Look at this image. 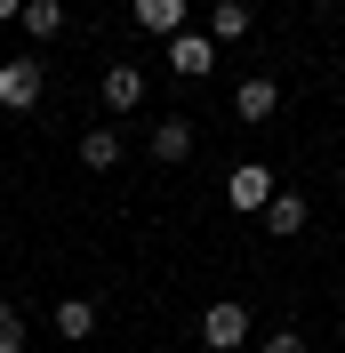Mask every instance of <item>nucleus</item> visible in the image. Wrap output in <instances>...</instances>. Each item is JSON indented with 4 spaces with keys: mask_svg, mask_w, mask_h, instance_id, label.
I'll list each match as a JSON object with an SVG mask.
<instances>
[{
    "mask_svg": "<svg viewBox=\"0 0 345 353\" xmlns=\"http://www.w3.org/2000/svg\"><path fill=\"white\" fill-rule=\"evenodd\" d=\"M201 345H209V353H241V345H249V305L217 297V305L201 313Z\"/></svg>",
    "mask_w": 345,
    "mask_h": 353,
    "instance_id": "nucleus-1",
    "label": "nucleus"
},
{
    "mask_svg": "<svg viewBox=\"0 0 345 353\" xmlns=\"http://www.w3.org/2000/svg\"><path fill=\"white\" fill-rule=\"evenodd\" d=\"M41 88H48V72L32 65V57H0V105H8V112H32Z\"/></svg>",
    "mask_w": 345,
    "mask_h": 353,
    "instance_id": "nucleus-2",
    "label": "nucleus"
},
{
    "mask_svg": "<svg viewBox=\"0 0 345 353\" xmlns=\"http://www.w3.org/2000/svg\"><path fill=\"white\" fill-rule=\"evenodd\" d=\"M273 193H281V185H273V169H265V161H241V169L225 176V201H233V209H249V217H257Z\"/></svg>",
    "mask_w": 345,
    "mask_h": 353,
    "instance_id": "nucleus-3",
    "label": "nucleus"
},
{
    "mask_svg": "<svg viewBox=\"0 0 345 353\" xmlns=\"http://www.w3.org/2000/svg\"><path fill=\"white\" fill-rule=\"evenodd\" d=\"M257 225L273 233V241H297L305 225H313V209H305V193H289V185H281V193H273V201L257 209Z\"/></svg>",
    "mask_w": 345,
    "mask_h": 353,
    "instance_id": "nucleus-4",
    "label": "nucleus"
},
{
    "mask_svg": "<svg viewBox=\"0 0 345 353\" xmlns=\"http://www.w3.org/2000/svg\"><path fill=\"white\" fill-rule=\"evenodd\" d=\"M169 65L185 72V81H201V72L217 65V41H209V32H177V41H169Z\"/></svg>",
    "mask_w": 345,
    "mask_h": 353,
    "instance_id": "nucleus-5",
    "label": "nucleus"
},
{
    "mask_svg": "<svg viewBox=\"0 0 345 353\" xmlns=\"http://www.w3.org/2000/svg\"><path fill=\"white\" fill-rule=\"evenodd\" d=\"M233 112H241V121H273V112H281V88L265 81V72H249V81L233 88Z\"/></svg>",
    "mask_w": 345,
    "mask_h": 353,
    "instance_id": "nucleus-6",
    "label": "nucleus"
},
{
    "mask_svg": "<svg viewBox=\"0 0 345 353\" xmlns=\"http://www.w3.org/2000/svg\"><path fill=\"white\" fill-rule=\"evenodd\" d=\"M97 97H105V112H137V105H145V72H137V65H112Z\"/></svg>",
    "mask_w": 345,
    "mask_h": 353,
    "instance_id": "nucleus-7",
    "label": "nucleus"
},
{
    "mask_svg": "<svg viewBox=\"0 0 345 353\" xmlns=\"http://www.w3.org/2000/svg\"><path fill=\"white\" fill-rule=\"evenodd\" d=\"M129 17L145 24V32H161V41H177V32H185V0H129Z\"/></svg>",
    "mask_w": 345,
    "mask_h": 353,
    "instance_id": "nucleus-8",
    "label": "nucleus"
},
{
    "mask_svg": "<svg viewBox=\"0 0 345 353\" xmlns=\"http://www.w3.org/2000/svg\"><path fill=\"white\" fill-rule=\"evenodd\" d=\"M57 337H72V345L97 337V305H88V297H65V305H57Z\"/></svg>",
    "mask_w": 345,
    "mask_h": 353,
    "instance_id": "nucleus-9",
    "label": "nucleus"
},
{
    "mask_svg": "<svg viewBox=\"0 0 345 353\" xmlns=\"http://www.w3.org/2000/svg\"><path fill=\"white\" fill-rule=\"evenodd\" d=\"M24 32H32V41H57V32H65V8H57V0H24Z\"/></svg>",
    "mask_w": 345,
    "mask_h": 353,
    "instance_id": "nucleus-10",
    "label": "nucleus"
},
{
    "mask_svg": "<svg viewBox=\"0 0 345 353\" xmlns=\"http://www.w3.org/2000/svg\"><path fill=\"white\" fill-rule=\"evenodd\" d=\"M209 41L225 48V41H249V8L241 0H217V17H209Z\"/></svg>",
    "mask_w": 345,
    "mask_h": 353,
    "instance_id": "nucleus-11",
    "label": "nucleus"
},
{
    "mask_svg": "<svg viewBox=\"0 0 345 353\" xmlns=\"http://www.w3.org/2000/svg\"><path fill=\"white\" fill-rule=\"evenodd\" d=\"M193 153V121H161L152 129V161H185Z\"/></svg>",
    "mask_w": 345,
    "mask_h": 353,
    "instance_id": "nucleus-12",
    "label": "nucleus"
},
{
    "mask_svg": "<svg viewBox=\"0 0 345 353\" xmlns=\"http://www.w3.org/2000/svg\"><path fill=\"white\" fill-rule=\"evenodd\" d=\"M81 161H88V169H112V161H121V137H112V129H88L81 137Z\"/></svg>",
    "mask_w": 345,
    "mask_h": 353,
    "instance_id": "nucleus-13",
    "label": "nucleus"
},
{
    "mask_svg": "<svg viewBox=\"0 0 345 353\" xmlns=\"http://www.w3.org/2000/svg\"><path fill=\"white\" fill-rule=\"evenodd\" d=\"M0 353H24V313L0 305Z\"/></svg>",
    "mask_w": 345,
    "mask_h": 353,
    "instance_id": "nucleus-14",
    "label": "nucleus"
},
{
    "mask_svg": "<svg viewBox=\"0 0 345 353\" xmlns=\"http://www.w3.org/2000/svg\"><path fill=\"white\" fill-rule=\"evenodd\" d=\"M257 353H313V345H305V337H297V330H273V337H265V345H257Z\"/></svg>",
    "mask_w": 345,
    "mask_h": 353,
    "instance_id": "nucleus-15",
    "label": "nucleus"
},
{
    "mask_svg": "<svg viewBox=\"0 0 345 353\" xmlns=\"http://www.w3.org/2000/svg\"><path fill=\"white\" fill-rule=\"evenodd\" d=\"M24 17V0H0V24H17Z\"/></svg>",
    "mask_w": 345,
    "mask_h": 353,
    "instance_id": "nucleus-16",
    "label": "nucleus"
}]
</instances>
